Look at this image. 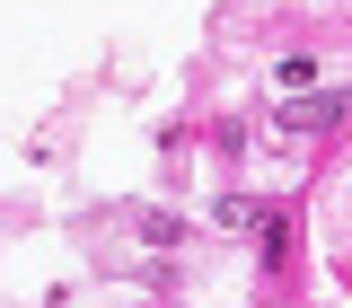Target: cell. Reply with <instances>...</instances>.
Wrapping results in <instances>:
<instances>
[{
	"label": "cell",
	"mask_w": 352,
	"mask_h": 308,
	"mask_svg": "<svg viewBox=\"0 0 352 308\" xmlns=\"http://www.w3.org/2000/svg\"><path fill=\"white\" fill-rule=\"evenodd\" d=\"M344 115H352V88H317V97H291L282 106L291 132H326V124H344Z\"/></svg>",
	"instance_id": "cell-1"
},
{
	"label": "cell",
	"mask_w": 352,
	"mask_h": 308,
	"mask_svg": "<svg viewBox=\"0 0 352 308\" xmlns=\"http://www.w3.org/2000/svg\"><path fill=\"white\" fill-rule=\"evenodd\" d=\"M256 220H264V212L247 203V194H229V203H220V229H256Z\"/></svg>",
	"instance_id": "cell-2"
}]
</instances>
